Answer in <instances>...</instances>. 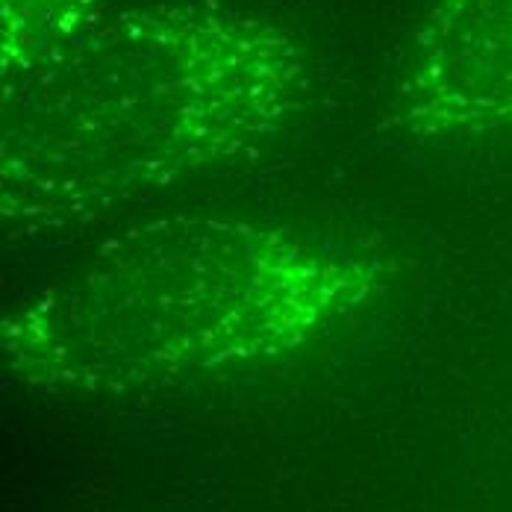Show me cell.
Listing matches in <instances>:
<instances>
[{"instance_id":"4","label":"cell","mask_w":512,"mask_h":512,"mask_svg":"<svg viewBox=\"0 0 512 512\" xmlns=\"http://www.w3.org/2000/svg\"><path fill=\"white\" fill-rule=\"evenodd\" d=\"M106 0H0V71H12L45 51Z\"/></svg>"},{"instance_id":"3","label":"cell","mask_w":512,"mask_h":512,"mask_svg":"<svg viewBox=\"0 0 512 512\" xmlns=\"http://www.w3.org/2000/svg\"><path fill=\"white\" fill-rule=\"evenodd\" d=\"M392 124L418 139L512 127V0H436L412 39Z\"/></svg>"},{"instance_id":"2","label":"cell","mask_w":512,"mask_h":512,"mask_svg":"<svg viewBox=\"0 0 512 512\" xmlns=\"http://www.w3.org/2000/svg\"><path fill=\"white\" fill-rule=\"evenodd\" d=\"M374 292L359 259L283 227L165 215L21 301L0 345L30 389L124 395L304 348Z\"/></svg>"},{"instance_id":"1","label":"cell","mask_w":512,"mask_h":512,"mask_svg":"<svg viewBox=\"0 0 512 512\" xmlns=\"http://www.w3.org/2000/svg\"><path fill=\"white\" fill-rule=\"evenodd\" d=\"M0 224L42 248L268 151L307 109L304 48L221 0L103 3L0 71Z\"/></svg>"}]
</instances>
